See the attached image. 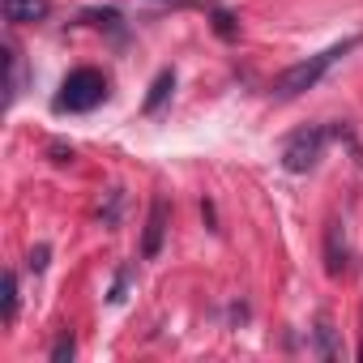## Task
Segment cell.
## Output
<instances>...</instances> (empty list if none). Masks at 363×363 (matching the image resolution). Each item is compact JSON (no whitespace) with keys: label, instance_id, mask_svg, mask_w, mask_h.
Here are the masks:
<instances>
[{"label":"cell","instance_id":"6da1fadb","mask_svg":"<svg viewBox=\"0 0 363 363\" xmlns=\"http://www.w3.org/2000/svg\"><path fill=\"white\" fill-rule=\"evenodd\" d=\"M359 43H363V39L350 35V39H342V43H333V48H325V52H316V56H308V60H299V65H291V69H282L278 82H274V99H299V94L316 90L320 77H325L337 60H346Z\"/></svg>","mask_w":363,"mask_h":363},{"label":"cell","instance_id":"7a4b0ae2","mask_svg":"<svg viewBox=\"0 0 363 363\" xmlns=\"http://www.w3.org/2000/svg\"><path fill=\"white\" fill-rule=\"evenodd\" d=\"M103 99H107V77H103L99 69H73V73L60 82L56 111H94Z\"/></svg>","mask_w":363,"mask_h":363},{"label":"cell","instance_id":"3957f363","mask_svg":"<svg viewBox=\"0 0 363 363\" xmlns=\"http://www.w3.org/2000/svg\"><path fill=\"white\" fill-rule=\"evenodd\" d=\"M329 133H333V128H320V124H308V128L291 133L286 145H282V167H286L291 175H308V171L320 162Z\"/></svg>","mask_w":363,"mask_h":363},{"label":"cell","instance_id":"277c9868","mask_svg":"<svg viewBox=\"0 0 363 363\" xmlns=\"http://www.w3.org/2000/svg\"><path fill=\"white\" fill-rule=\"evenodd\" d=\"M162 235H167V201L158 197L150 206V218H145V240H141V257H158L162 248Z\"/></svg>","mask_w":363,"mask_h":363},{"label":"cell","instance_id":"5b68a950","mask_svg":"<svg viewBox=\"0 0 363 363\" xmlns=\"http://www.w3.org/2000/svg\"><path fill=\"white\" fill-rule=\"evenodd\" d=\"M325 269L329 274H342L346 269V231H342L337 218L325 227Z\"/></svg>","mask_w":363,"mask_h":363},{"label":"cell","instance_id":"8992f818","mask_svg":"<svg viewBox=\"0 0 363 363\" xmlns=\"http://www.w3.org/2000/svg\"><path fill=\"white\" fill-rule=\"evenodd\" d=\"M5 18L9 22H43L48 18V0H5Z\"/></svg>","mask_w":363,"mask_h":363},{"label":"cell","instance_id":"52a82bcc","mask_svg":"<svg viewBox=\"0 0 363 363\" xmlns=\"http://www.w3.org/2000/svg\"><path fill=\"white\" fill-rule=\"evenodd\" d=\"M171 90H175V73H171V69H162V73L154 77V86H150V94H145V103H141V111H145V116H154V111L171 99Z\"/></svg>","mask_w":363,"mask_h":363},{"label":"cell","instance_id":"ba28073f","mask_svg":"<svg viewBox=\"0 0 363 363\" xmlns=\"http://www.w3.org/2000/svg\"><path fill=\"white\" fill-rule=\"evenodd\" d=\"M18 94H22V56L18 48H9V103H18Z\"/></svg>","mask_w":363,"mask_h":363},{"label":"cell","instance_id":"9c48e42d","mask_svg":"<svg viewBox=\"0 0 363 363\" xmlns=\"http://www.w3.org/2000/svg\"><path fill=\"white\" fill-rule=\"evenodd\" d=\"M18 320V274H5V325Z\"/></svg>","mask_w":363,"mask_h":363},{"label":"cell","instance_id":"30bf717a","mask_svg":"<svg viewBox=\"0 0 363 363\" xmlns=\"http://www.w3.org/2000/svg\"><path fill=\"white\" fill-rule=\"evenodd\" d=\"M333 137H337V141H346V150H350V154H354V162L363 167V145L354 141V133H350L346 124H337V128H333Z\"/></svg>","mask_w":363,"mask_h":363},{"label":"cell","instance_id":"8fae6325","mask_svg":"<svg viewBox=\"0 0 363 363\" xmlns=\"http://www.w3.org/2000/svg\"><path fill=\"white\" fill-rule=\"evenodd\" d=\"M73 350H77V346H73V333H65V337L52 346V363H65V359H73Z\"/></svg>","mask_w":363,"mask_h":363},{"label":"cell","instance_id":"7c38bea8","mask_svg":"<svg viewBox=\"0 0 363 363\" xmlns=\"http://www.w3.org/2000/svg\"><path fill=\"white\" fill-rule=\"evenodd\" d=\"M214 30H218L223 39H235V18H231V13H214Z\"/></svg>","mask_w":363,"mask_h":363},{"label":"cell","instance_id":"4fadbf2b","mask_svg":"<svg viewBox=\"0 0 363 363\" xmlns=\"http://www.w3.org/2000/svg\"><path fill=\"white\" fill-rule=\"evenodd\" d=\"M158 5H189V0H158Z\"/></svg>","mask_w":363,"mask_h":363},{"label":"cell","instance_id":"5bb4252c","mask_svg":"<svg viewBox=\"0 0 363 363\" xmlns=\"http://www.w3.org/2000/svg\"><path fill=\"white\" fill-rule=\"evenodd\" d=\"M359 359H363V346H359Z\"/></svg>","mask_w":363,"mask_h":363}]
</instances>
